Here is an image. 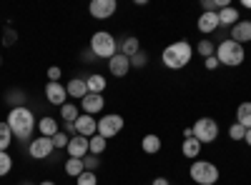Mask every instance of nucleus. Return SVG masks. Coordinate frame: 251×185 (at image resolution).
Returning a JSON list of instances; mask_svg holds the SVG:
<instances>
[{"instance_id":"bb28decb","label":"nucleus","mask_w":251,"mask_h":185,"mask_svg":"<svg viewBox=\"0 0 251 185\" xmlns=\"http://www.w3.org/2000/svg\"><path fill=\"white\" fill-rule=\"evenodd\" d=\"M83 170H86V165H83L80 158H68V160H66V173H68L71 178H78Z\"/></svg>"},{"instance_id":"de8ad7c7","label":"nucleus","mask_w":251,"mask_h":185,"mask_svg":"<svg viewBox=\"0 0 251 185\" xmlns=\"http://www.w3.org/2000/svg\"><path fill=\"white\" fill-rule=\"evenodd\" d=\"M0 65H3V55H0Z\"/></svg>"},{"instance_id":"ddd939ff","label":"nucleus","mask_w":251,"mask_h":185,"mask_svg":"<svg viewBox=\"0 0 251 185\" xmlns=\"http://www.w3.org/2000/svg\"><path fill=\"white\" fill-rule=\"evenodd\" d=\"M196 28H199V33H203V35L216 33V30L221 28V23H219V13H201Z\"/></svg>"},{"instance_id":"e433bc0d","label":"nucleus","mask_w":251,"mask_h":185,"mask_svg":"<svg viewBox=\"0 0 251 185\" xmlns=\"http://www.w3.org/2000/svg\"><path fill=\"white\" fill-rule=\"evenodd\" d=\"M60 75H63V70L58 65H50L48 68V80H50V83H60Z\"/></svg>"},{"instance_id":"0eeeda50","label":"nucleus","mask_w":251,"mask_h":185,"mask_svg":"<svg viewBox=\"0 0 251 185\" xmlns=\"http://www.w3.org/2000/svg\"><path fill=\"white\" fill-rule=\"evenodd\" d=\"M123 125H126V120L118 115V113H106L100 120H98V135H103V138H116L121 130H123Z\"/></svg>"},{"instance_id":"c756f323","label":"nucleus","mask_w":251,"mask_h":185,"mask_svg":"<svg viewBox=\"0 0 251 185\" xmlns=\"http://www.w3.org/2000/svg\"><path fill=\"white\" fill-rule=\"evenodd\" d=\"M196 50H199V55H201L203 60H206V58H211V55H216V45L211 43V40H199Z\"/></svg>"},{"instance_id":"c9c22d12","label":"nucleus","mask_w":251,"mask_h":185,"mask_svg":"<svg viewBox=\"0 0 251 185\" xmlns=\"http://www.w3.org/2000/svg\"><path fill=\"white\" fill-rule=\"evenodd\" d=\"M98 163H100V160H98V155H91V153H88L86 158H83V165H86V170H91V173H96Z\"/></svg>"},{"instance_id":"b1692460","label":"nucleus","mask_w":251,"mask_h":185,"mask_svg":"<svg viewBox=\"0 0 251 185\" xmlns=\"http://www.w3.org/2000/svg\"><path fill=\"white\" fill-rule=\"evenodd\" d=\"M236 123H239V125H244L246 130L251 128V103L249 100L241 103V105L236 108Z\"/></svg>"},{"instance_id":"a211bd4d","label":"nucleus","mask_w":251,"mask_h":185,"mask_svg":"<svg viewBox=\"0 0 251 185\" xmlns=\"http://www.w3.org/2000/svg\"><path fill=\"white\" fill-rule=\"evenodd\" d=\"M118 53L126 55V58H133L136 53H141V40L136 35H128V38H123L121 43H118Z\"/></svg>"},{"instance_id":"ea45409f","label":"nucleus","mask_w":251,"mask_h":185,"mask_svg":"<svg viewBox=\"0 0 251 185\" xmlns=\"http://www.w3.org/2000/svg\"><path fill=\"white\" fill-rule=\"evenodd\" d=\"M151 185H171V183H169V178L158 175V178H153V183H151Z\"/></svg>"},{"instance_id":"412c9836","label":"nucleus","mask_w":251,"mask_h":185,"mask_svg":"<svg viewBox=\"0 0 251 185\" xmlns=\"http://www.w3.org/2000/svg\"><path fill=\"white\" fill-rule=\"evenodd\" d=\"M86 85H88V93L103 95V90H106V78H103L100 73H93V75L86 78Z\"/></svg>"},{"instance_id":"4be33fe9","label":"nucleus","mask_w":251,"mask_h":185,"mask_svg":"<svg viewBox=\"0 0 251 185\" xmlns=\"http://www.w3.org/2000/svg\"><path fill=\"white\" fill-rule=\"evenodd\" d=\"M181 153H183L188 160L199 158V153H201V143H199L196 138H186V140L181 143Z\"/></svg>"},{"instance_id":"f3484780","label":"nucleus","mask_w":251,"mask_h":185,"mask_svg":"<svg viewBox=\"0 0 251 185\" xmlns=\"http://www.w3.org/2000/svg\"><path fill=\"white\" fill-rule=\"evenodd\" d=\"M66 90H68V98L83 100V98L88 95V85H86V78H73V80H68Z\"/></svg>"},{"instance_id":"aec40b11","label":"nucleus","mask_w":251,"mask_h":185,"mask_svg":"<svg viewBox=\"0 0 251 185\" xmlns=\"http://www.w3.org/2000/svg\"><path fill=\"white\" fill-rule=\"evenodd\" d=\"M239 10L234 8V5H228V8H224V10H219V23L221 25H226V28H234L236 23H239Z\"/></svg>"},{"instance_id":"37998d69","label":"nucleus","mask_w":251,"mask_h":185,"mask_svg":"<svg viewBox=\"0 0 251 185\" xmlns=\"http://www.w3.org/2000/svg\"><path fill=\"white\" fill-rule=\"evenodd\" d=\"M244 140H246V145H249V148H251V128H249V130H246V135H244Z\"/></svg>"},{"instance_id":"a878e982","label":"nucleus","mask_w":251,"mask_h":185,"mask_svg":"<svg viewBox=\"0 0 251 185\" xmlns=\"http://www.w3.org/2000/svg\"><path fill=\"white\" fill-rule=\"evenodd\" d=\"M106 145H108V140L103 138V135H93V138H88V153L91 155H100V153H106Z\"/></svg>"},{"instance_id":"6e6552de","label":"nucleus","mask_w":251,"mask_h":185,"mask_svg":"<svg viewBox=\"0 0 251 185\" xmlns=\"http://www.w3.org/2000/svg\"><path fill=\"white\" fill-rule=\"evenodd\" d=\"M53 140L50 138H43V135H38L35 140H30V145H28V155L33 160H48L53 155Z\"/></svg>"},{"instance_id":"a18cd8bd","label":"nucleus","mask_w":251,"mask_h":185,"mask_svg":"<svg viewBox=\"0 0 251 185\" xmlns=\"http://www.w3.org/2000/svg\"><path fill=\"white\" fill-rule=\"evenodd\" d=\"M38 185H55L53 180H43V183H38Z\"/></svg>"},{"instance_id":"39448f33","label":"nucleus","mask_w":251,"mask_h":185,"mask_svg":"<svg viewBox=\"0 0 251 185\" xmlns=\"http://www.w3.org/2000/svg\"><path fill=\"white\" fill-rule=\"evenodd\" d=\"M188 175H191V180L196 185H216L219 183V168L208 160H194Z\"/></svg>"},{"instance_id":"a19ab883","label":"nucleus","mask_w":251,"mask_h":185,"mask_svg":"<svg viewBox=\"0 0 251 185\" xmlns=\"http://www.w3.org/2000/svg\"><path fill=\"white\" fill-rule=\"evenodd\" d=\"M93 58H96V55H93L91 50H88V53H83V60H86V63H93Z\"/></svg>"},{"instance_id":"20e7f679","label":"nucleus","mask_w":251,"mask_h":185,"mask_svg":"<svg viewBox=\"0 0 251 185\" xmlns=\"http://www.w3.org/2000/svg\"><path fill=\"white\" fill-rule=\"evenodd\" d=\"M91 53H93L96 58L111 60V58L118 53V40H116L111 33H106V30H98V33H93V38H91Z\"/></svg>"},{"instance_id":"423d86ee","label":"nucleus","mask_w":251,"mask_h":185,"mask_svg":"<svg viewBox=\"0 0 251 185\" xmlns=\"http://www.w3.org/2000/svg\"><path fill=\"white\" fill-rule=\"evenodd\" d=\"M191 128H194V138L201 143V145L203 143L208 145V143H214L219 138V123L214 118H199Z\"/></svg>"},{"instance_id":"7ed1b4c3","label":"nucleus","mask_w":251,"mask_h":185,"mask_svg":"<svg viewBox=\"0 0 251 185\" xmlns=\"http://www.w3.org/2000/svg\"><path fill=\"white\" fill-rule=\"evenodd\" d=\"M246 58V50L244 45L234 43V40H224V43L216 45V60L219 65H226V68H239Z\"/></svg>"},{"instance_id":"7c9ffc66","label":"nucleus","mask_w":251,"mask_h":185,"mask_svg":"<svg viewBox=\"0 0 251 185\" xmlns=\"http://www.w3.org/2000/svg\"><path fill=\"white\" fill-rule=\"evenodd\" d=\"M13 170V158L8 150H0V178H5Z\"/></svg>"},{"instance_id":"c03bdc74","label":"nucleus","mask_w":251,"mask_h":185,"mask_svg":"<svg viewBox=\"0 0 251 185\" xmlns=\"http://www.w3.org/2000/svg\"><path fill=\"white\" fill-rule=\"evenodd\" d=\"M241 5H244V8H249V10H251V0H241Z\"/></svg>"},{"instance_id":"f257e3e1","label":"nucleus","mask_w":251,"mask_h":185,"mask_svg":"<svg viewBox=\"0 0 251 185\" xmlns=\"http://www.w3.org/2000/svg\"><path fill=\"white\" fill-rule=\"evenodd\" d=\"M8 125L13 130V138H18V140H33V133L38 128V120H35L33 110L23 105V108H10Z\"/></svg>"},{"instance_id":"2f4dec72","label":"nucleus","mask_w":251,"mask_h":185,"mask_svg":"<svg viewBox=\"0 0 251 185\" xmlns=\"http://www.w3.org/2000/svg\"><path fill=\"white\" fill-rule=\"evenodd\" d=\"M50 140H53V148H55V150H66V148H68V143H71V138H68L66 133H63V130H60V133H55Z\"/></svg>"},{"instance_id":"49530a36","label":"nucleus","mask_w":251,"mask_h":185,"mask_svg":"<svg viewBox=\"0 0 251 185\" xmlns=\"http://www.w3.org/2000/svg\"><path fill=\"white\" fill-rule=\"evenodd\" d=\"M20 185H33V183H20Z\"/></svg>"},{"instance_id":"4c0bfd02","label":"nucleus","mask_w":251,"mask_h":185,"mask_svg":"<svg viewBox=\"0 0 251 185\" xmlns=\"http://www.w3.org/2000/svg\"><path fill=\"white\" fill-rule=\"evenodd\" d=\"M15 38H18V33H15L13 28H8V30L3 33V43H5V45H13V43H15Z\"/></svg>"},{"instance_id":"6ab92c4d","label":"nucleus","mask_w":251,"mask_h":185,"mask_svg":"<svg viewBox=\"0 0 251 185\" xmlns=\"http://www.w3.org/2000/svg\"><path fill=\"white\" fill-rule=\"evenodd\" d=\"M43 138H53L55 133H60V125H58V120L55 118H50V115H46V118H40L38 120V128H35Z\"/></svg>"},{"instance_id":"c85d7f7f","label":"nucleus","mask_w":251,"mask_h":185,"mask_svg":"<svg viewBox=\"0 0 251 185\" xmlns=\"http://www.w3.org/2000/svg\"><path fill=\"white\" fill-rule=\"evenodd\" d=\"M5 98H8V103H10L13 108H23L25 105V93L23 90H8Z\"/></svg>"},{"instance_id":"72a5a7b5","label":"nucleus","mask_w":251,"mask_h":185,"mask_svg":"<svg viewBox=\"0 0 251 185\" xmlns=\"http://www.w3.org/2000/svg\"><path fill=\"white\" fill-rule=\"evenodd\" d=\"M149 65V53H136L133 58H131V68H146Z\"/></svg>"},{"instance_id":"cd10ccee","label":"nucleus","mask_w":251,"mask_h":185,"mask_svg":"<svg viewBox=\"0 0 251 185\" xmlns=\"http://www.w3.org/2000/svg\"><path fill=\"white\" fill-rule=\"evenodd\" d=\"M78 115H80V110L73 105V103H66V105L60 108V118L66 120V123H75V120H78Z\"/></svg>"},{"instance_id":"5701e85b","label":"nucleus","mask_w":251,"mask_h":185,"mask_svg":"<svg viewBox=\"0 0 251 185\" xmlns=\"http://www.w3.org/2000/svg\"><path fill=\"white\" fill-rule=\"evenodd\" d=\"M141 148H143V153L156 155V153L161 150V138H158V135H153V133L143 135V140H141Z\"/></svg>"},{"instance_id":"9d476101","label":"nucleus","mask_w":251,"mask_h":185,"mask_svg":"<svg viewBox=\"0 0 251 185\" xmlns=\"http://www.w3.org/2000/svg\"><path fill=\"white\" fill-rule=\"evenodd\" d=\"M66 98H68L66 85H63V83H50V80H48V85H46V100L50 103V105L63 108V105H66Z\"/></svg>"},{"instance_id":"4468645a","label":"nucleus","mask_w":251,"mask_h":185,"mask_svg":"<svg viewBox=\"0 0 251 185\" xmlns=\"http://www.w3.org/2000/svg\"><path fill=\"white\" fill-rule=\"evenodd\" d=\"M108 70H111V75H116V78L128 75V70H131V58H126V55L116 53V55L108 60Z\"/></svg>"},{"instance_id":"473e14b6","label":"nucleus","mask_w":251,"mask_h":185,"mask_svg":"<svg viewBox=\"0 0 251 185\" xmlns=\"http://www.w3.org/2000/svg\"><path fill=\"white\" fill-rule=\"evenodd\" d=\"M75 185H98V178H96V173H91V170H83V173L75 178Z\"/></svg>"},{"instance_id":"9b49d317","label":"nucleus","mask_w":251,"mask_h":185,"mask_svg":"<svg viewBox=\"0 0 251 185\" xmlns=\"http://www.w3.org/2000/svg\"><path fill=\"white\" fill-rule=\"evenodd\" d=\"M75 133L83 135V138H93L98 133V120L93 115H86V113H80L78 120H75Z\"/></svg>"},{"instance_id":"f704fd0d","label":"nucleus","mask_w":251,"mask_h":185,"mask_svg":"<svg viewBox=\"0 0 251 185\" xmlns=\"http://www.w3.org/2000/svg\"><path fill=\"white\" fill-rule=\"evenodd\" d=\"M244 135H246V128L244 125H239V123L228 125V138H231V140H244Z\"/></svg>"},{"instance_id":"79ce46f5","label":"nucleus","mask_w":251,"mask_h":185,"mask_svg":"<svg viewBox=\"0 0 251 185\" xmlns=\"http://www.w3.org/2000/svg\"><path fill=\"white\" fill-rule=\"evenodd\" d=\"M186 138H194V128H183V140Z\"/></svg>"},{"instance_id":"58836bf2","label":"nucleus","mask_w":251,"mask_h":185,"mask_svg":"<svg viewBox=\"0 0 251 185\" xmlns=\"http://www.w3.org/2000/svg\"><path fill=\"white\" fill-rule=\"evenodd\" d=\"M203 65H206V70H216V68H219V60H216V55L206 58V60H203Z\"/></svg>"},{"instance_id":"2eb2a0df","label":"nucleus","mask_w":251,"mask_h":185,"mask_svg":"<svg viewBox=\"0 0 251 185\" xmlns=\"http://www.w3.org/2000/svg\"><path fill=\"white\" fill-rule=\"evenodd\" d=\"M231 40L239 45L251 43V20H239V23L231 28Z\"/></svg>"},{"instance_id":"393cba45","label":"nucleus","mask_w":251,"mask_h":185,"mask_svg":"<svg viewBox=\"0 0 251 185\" xmlns=\"http://www.w3.org/2000/svg\"><path fill=\"white\" fill-rule=\"evenodd\" d=\"M13 130L8 125V120H0V150H8L13 145Z\"/></svg>"},{"instance_id":"f03ea898","label":"nucleus","mask_w":251,"mask_h":185,"mask_svg":"<svg viewBox=\"0 0 251 185\" xmlns=\"http://www.w3.org/2000/svg\"><path fill=\"white\" fill-rule=\"evenodd\" d=\"M191 55H194L191 43H188V40H176V43L163 48L161 60L169 70H181V68H186L188 63H191Z\"/></svg>"},{"instance_id":"dca6fc26","label":"nucleus","mask_w":251,"mask_h":185,"mask_svg":"<svg viewBox=\"0 0 251 185\" xmlns=\"http://www.w3.org/2000/svg\"><path fill=\"white\" fill-rule=\"evenodd\" d=\"M68 158H86L88 155V138H83V135H73L71 143H68Z\"/></svg>"},{"instance_id":"1a4fd4ad","label":"nucleus","mask_w":251,"mask_h":185,"mask_svg":"<svg viewBox=\"0 0 251 185\" xmlns=\"http://www.w3.org/2000/svg\"><path fill=\"white\" fill-rule=\"evenodd\" d=\"M116 10H118L116 0H93V3L88 5V13H91L96 20H108Z\"/></svg>"},{"instance_id":"f8f14e48","label":"nucleus","mask_w":251,"mask_h":185,"mask_svg":"<svg viewBox=\"0 0 251 185\" xmlns=\"http://www.w3.org/2000/svg\"><path fill=\"white\" fill-rule=\"evenodd\" d=\"M103 108H106V100H103V95H96V93H88L86 98L80 100V110L86 115H98Z\"/></svg>"}]
</instances>
